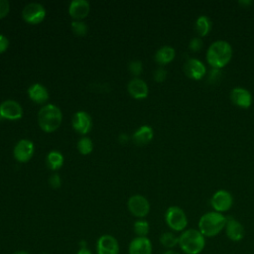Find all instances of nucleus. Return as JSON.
<instances>
[{
  "instance_id": "obj_1",
  "label": "nucleus",
  "mask_w": 254,
  "mask_h": 254,
  "mask_svg": "<svg viewBox=\"0 0 254 254\" xmlns=\"http://www.w3.org/2000/svg\"><path fill=\"white\" fill-rule=\"evenodd\" d=\"M232 58L231 45L223 40L213 42L207 49L206 61L212 68L224 67Z\"/></svg>"
},
{
  "instance_id": "obj_2",
  "label": "nucleus",
  "mask_w": 254,
  "mask_h": 254,
  "mask_svg": "<svg viewBox=\"0 0 254 254\" xmlns=\"http://www.w3.org/2000/svg\"><path fill=\"white\" fill-rule=\"evenodd\" d=\"M226 224V217L217 211H209L204 213L199 221L198 228L203 236L211 237L217 235Z\"/></svg>"
},
{
  "instance_id": "obj_3",
  "label": "nucleus",
  "mask_w": 254,
  "mask_h": 254,
  "mask_svg": "<svg viewBox=\"0 0 254 254\" xmlns=\"http://www.w3.org/2000/svg\"><path fill=\"white\" fill-rule=\"evenodd\" d=\"M63 114L61 109L52 103L44 105L38 113V122L40 127L46 132H52L58 129L62 123Z\"/></svg>"
},
{
  "instance_id": "obj_4",
  "label": "nucleus",
  "mask_w": 254,
  "mask_h": 254,
  "mask_svg": "<svg viewBox=\"0 0 254 254\" xmlns=\"http://www.w3.org/2000/svg\"><path fill=\"white\" fill-rule=\"evenodd\" d=\"M179 245L187 254H198L204 248V236L199 230L188 229L180 235Z\"/></svg>"
},
{
  "instance_id": "obj_5",
  "label": "nucleus",
  "mask_w": 254,
  "mask_h": 254,
  "mask_svg": "<svg viewBox=\"0 0 254 254\" xmlns=\"http://www.w3.org/2000/svg\"><path fill=\"white\" fill-rule=\"evenodd\" d=\"M165 219L169 227L175 231H182L188 225L187 215L179 206H170L166 211Z\"/></svg>"
},
{
  "instance_id": "obj_6",
  "label": "nucleus",
  "mask_w": 254,
  "mask_h": 254,
  "mask_svg": "<svg viewBox=\"0 0 254 254\" xmlns=\"http://www.w3.org/2000/svg\"><path fill=\"white\" fill-rule=\"evenodd\" d=\"M22 16L28 23L38 24L44 20L46 16V9L41 3L31 2L23 8Z\"/></svg>"
},
{
  "instance_id": "obj_7",
  "label": "nucleus",
  "mask_w": 254,
  "mask_h": 254,
  "mask_svg": "<svg viewBox=\"0 0 254 254\" xmlns=\"http://www.w3.org/2000/svg\"><path fill=\"white\" fill-rule=\"evenodd\" d=\"M233 203V197L231 193L225 190H219L215 191L211 198H210V204L212 208L217 212H223L227 211Z\"/></svg>"
},
{
  "instance_id": "obj_8",
  "label": "nucleus",
  "mask_w": 254,
  "mask_h": 254,
  "mask_svg": "<svg viewBox=\"0 0 254 254\" xmlns=\"http://www.w3.org/2000/svg\"><path fill=\"white\" fill-rule=\"evenodd\" d=\"M129 211L137 216V217H144L150 211V203L147 198L141 194H134L132 195L127 202Z\"/></svg>"
},
{
  "instance_id": "obj_9",
  "label": "nucleus",
  "mask_w": 254,
  "mask_h": 254,
  "mask_svg": "<svg viewBox=\"0 0 254 254\" xmlns=\"http://www.w3.org/2000/svg\"><path fill=\"white\" fill-rule=\"evenodd\" d=\"M0 115L2 118L17 120L22 117L23 109L18 101L7 99L0 103Z\"/></svg>"
},
{
  "instance_id": "obj_10",
  "label": "nucleus",
  "mask_w": 254,
  "mask_h": 254,
  "mask_svg": "<svg viewBox=\"0 0 254 254\" xmlns=\"http://www.w3.org/2000/svg\"><path fill=\"white\" fill-rule=\"evenodd\" d=\"M97 254H118L119 244L115 237L110 234L101 235L96 242Z\"/></svg>"
},
{
  "instance_id": "obj_11",
  "label": "nucleus",
  "mask_w": 254,
  "mask_h": 254,
  "mask_svg": "<svg viewBox=\"0 0 254 254\" xmlns=\"http://www.w3.org/2000/svg\"><path fill=\"white\" fill-rule=\"evenodd\" d=\"M185 73L192 79H200L206 74V67L197 59H189L184 64Z\"/></svg>"
},
{
  "instance_id": "obj_12",
  "label": "nucleus",
  "mask_w": 254,
  "mask_h": 254,
  "mask_svg": "<svg viewBox=\"0 0 254 254\" xmlns=\"http://www.w3.org/2000/svg\"><path fill=\"white\" fill-rule=\"evenodd\" d=\"M14 157L19 162H27L34 155V144L31 140L22 139L14 147Z\"/></svg>"
},
{
  "instance_id": "obj_13",
  "label": "nucleus",
  "mask_w": 254,
  "mask_h": 254,
  "mask_svg": "<svg viewBox=\"0 0 254 254\" xmlns=\"http://www.w3.org/2000/svg\"><path fill=\"white\" fill-rule=\"evenodd\" d=\"M229 96L232 103L240 108H248L252 104V95L246 88L234 87L231 89Z\"/></svg>"
},
{
  "instance_id": "obj_14",
  "label": "nucleus",
  "mask_w": 254,
  "mask_h": 254,
  "mask_svg": "<svg viewBox=\"0 0 254 254\" xmlns=\"http://www.w3.org/2000/svg\"><path fill=\"white\" fill-rule=\"evenodd\" d=\"M72 126L73 128L81 134H86L90 131L92 121L90 115L85 111H77L72 116Z\"/></svg>"
},
{
  "instance_id": "obj_15",
  "label": "nucleus",
  "mask_w": 254,
  "mask_h": 254,
  "mask_svg": "<svg viewBox=\"0 0 254 254\" xmlns=\"http://www.w3.org/2000/svg\"><path fill=\"white\" fill-rule=\"evenodd\" d=\"M129 254H152V243L147 237H135L129 244Z\"/></svg>"
},
{
  "instance_id": "obj_16",
  "label": "nucleus",
  "mask_w": 254,
  "mask_h": 254,
  "mask_svg": "<svg viewBox=\"0 0 254 254\" xmlns=\"http://www.w3.org/2000/svg\"><path fill=\"white\" fill-rule=\"evenodd\" d=\"M127 89H128V92L134 98H137V99H142L147 97L149 92L147 83L139 77L132 78L127 84Z\"/></svg>"
},
{
  "instance_id": "obj_17",
  "label": "nucleus",
  "mask_w": 254,
  "mask_h": 254,
  "mask_svg": "<svg viewBox=\"0 0 254 254\" xmlns=\"http://www.w3.org/2000/svg\"><path fill=\"white\" fill-rule=\"evenodd\" d=\"M90 10V5L87 0H72L68 6L69 15L76 19L80 20L87 16Z\"/></svg>"
},
{
  "instance_id": "obj_18",
  "label": "nucleus",
  "mask_w": 254,
  "mask_h": 254,
  "mask_svg": "<svg viewBox=\"0 0 254 254\" xmlns=\"http://www.w3.org/2000/svg\"><path fill=\"white\" fill-rule=\"evenodd\" d=\"M226 235L232 241H240L244 237L243 225L233 217L226 218Z\"/></svg>"
},
{
  "instance_id": "obj_19",
  "label": "nucleus",
  "mask_w": 254,
  "mask_h": 254,
  "mask_svg": "<svg viewBox=\"0 0 254 254\" xmlns=\"http://www.w3.org/2000/svg\"><path fill=\"white\" fill-rule=\"evenodd\" d=\"M153 128L149 125H142L133 133L132 139L137 145H145L153 139Z\"/></svg>"
},
{
  "instance_id": "obj_20",
  "label": "nucleus",
  "mask_w": 254,
  "mask_h": 254,
  "mask_svg": "<svg viewBox=\"0 0 254 254\" xmlns=\"http://www.w3.org/2000/svg\"><path fill=\"white\" fill-rule=\"evenodd\" d=\"M28 94L30 98L38 103H43L49 98V91L41 83H34L28 88Z\"/></svg>"
},
{
  "instance_id": "obj_21",
  "label": "nucleus",
  "mask_w": 254,
  "mask_h": 254,
  "mask_svg": "<svg viewBox=\"0 0 254 254\" xmlns=\"http://www.w3.org/2000/svg\"><path fill=\"white\" fill-rule=\"evenodd\" d=\"M176 52L171 46H163L157 50L155 54V60L160 64H167L175 59Z\"/></svg>"
},
{
  "instance_id": "obj_22",
  "label": "nucleus",
  "mask_w": 254,
  "mask_h": 254,
  "mask_svg": "<svg viewBox=\"0 0 254 254\" xmlns=\"http://www.w3.org/2000/svg\"><path fill=\"white\" fill-rule=\"evenodd\" d=\"M211 29V22L205 15H200L195 21V30L200 37L206 36Z\"/></svg>"
},
{
  "instance_id": "obj_23",
  "label": "nucleus",
  "mask_w": 254,
  "mask_h": 254,
  "mask_svg": "<svg viewBox=\"0 0 254 254\" xmlns=\"http://www.w3.org/2000/svg\"><path fill=\"white\" fill-rule=\"evenodd\" d=\"M64 164V156L59 151H51L47 155V165L52 170L60 169Z\"/></svg>"
},
{
  "instance_id": "obj_24",
  "label": "nucleus",
  "mask_w": 254,
  "mask_h": 254,
  "mask_svg": "<svg viewBox=\"0 0 254 254\" xmlns=\"http://www.w3.org/2000/svg\"><path fill=\"white\" fill-rule=\"evenodd\" d=\"M160 242L166 248H173L177 244H179V237H177L172 232H165L160 237Z\"/></svg>"
},
{
  "instance_id": "obj_25",
  "label": "nucleus",
  "mask_w": 254,
  "mask_h": 254,
  "mask_svg": "<svg viewBox=\"0 0 254 254\" xmlns=\"http://www.w3.org/2000/svg\"><path fill=\"white\" fill-rule=\"evenodd\" d=\"M92 148H93L92 141L88 137H82L77 142V149L79 153L82 155L89 154L92 151Z\"/></svg>"
},
{
  "instance_id": "obj_26",
  "label": "nucleus",
  "mask_w": 254,
  "mask_h": 254,
  "mask_svg": "<svg viewBox=\"0 0 254 254\" xmlns=\"http://www.w3.org/2000/svg\"><path fill=\"white\" fill-rule=\"evenodd\" d=\"M149 223L144 219H139L134 223V232L139 237H146L149 232Z\"/></svg>"
},
{
  "instance_id": "obj_27",
  "label": "nucleus",
  "mask_w": 254,
  "mask_h": 254,
  "mask_svg": "<svg viewBox=\"0 0 254 254\" xmlns=\"http://www.w3.org/2000/svg\"><path fill=\"white\" fill-rule=\"evenodd\" d=\"M71 30L73 31L74 34L83 36L87 32V26L84 22H82L80 20H74L71 22Z\"/></svg>"
},
{
  "instance_id": "obj_28",
  "label": "nucleus",
  "mask_w": 254,
  "mask_h": 254,
  "mask_svg": "<svg viewBox=\"0 0 254 254\" xmlns=\"http://www.w3.org/2000/svg\"><path fill=\"white\" fill-rule=\"evenodd\" d=\"M129 70L132 74L134 75H138L142 72V69H143V65H142V62L139 61V60H134V61H131L129 63Z\"/></svg>"
},
{
  "instance_id": "obj_29",
  "label": "nucleus",
  "mask_w": 254,
  "mask_h": 254,
  "mask_svg": "<svg viewBox=\"0 0 254 254\" xmlns=\"http://www.w3.org/2000/svg\"><path fill=\"white\" fill-rule=\"evenodd\" d=\"M202 40L199 37L192 38L189 43V49L192 52H198L202 48Z\"/></svg>"
},
{
  "instance_id": "obj_30",
  "label": "nucleus",
  "mask_w": 254,
  "mask_h": 254,
  "mask_svg": "<svg viewBox=\"0 0 254 254\" xmlns=\"http://www.w3.org/2000/svg\"><path fill=\"white\" fill-rule=\"evenodd\" d=\"M166 77H167V70L164 67L160 66V67L155 69V71H154V79L156 81L162 82V81H164L166 79Z\"/></svg>"
},
{
  "instance_id": "obj_31",
  "label": "nucleus",
  "mask_w": 254,
  "mask_h": 254,
  "mask_svg": "<svg viewBox=\"0 0 254 254\" xmlns=\"http://www.w3.org/2000/svg\"><path fill=\"white\" fill-rule=\"evenodd\" d=\"M221 77V72L218 68H212L208 73V81L212 84L218 82Z\"/></svg>"
},
{
  "instance_id": "obj_32",
  "label": "nucleus",
  "mask_w": 254,
  "mask_h": 254,
  "mask_svg": "<svg viewBox=\"0 0 254 254\" xmlns=\"http://www.w3.org/2000/svg\"><path fill=\"white\" fill-rule=\"evenodd\" d=\"M10 10V4L7 0H0V18L5 17Z\"/></svg>"
},
{
  "instance_id": "obj_33",
  "label": "nucleus",
  "mask_w": 254,
  "mask_h": 254,
  "mask_svg": "<svg viewBox=\"0 0 254 254\" xmlns=\"http://www.w3.org/2000/svg\"><path fill=\"white\" fill-rule=\"evenodd\" d=\"M49 184H50L51 187L57 189V188H59L61 186L62 179H61V177L58 174H54V175H52L49 178Z\"/></svg>"
},
{
  "instance_id": "obj_34",
  "label": "nucleus",
  "mask_w": 254,
  "mask_h": 254,
  "mask_svg": "<svg viewBox=\"0 0 254 254\" xmlns=\"http://www.w3.org/2000/svg\"><path fill=\"white\" fill-rule=\"evenodd\" d=\"M9 46V40L6 36L0 34V53H3L4 51L7 50Z\"/></svg>"
},
{
  "instance_id": "obj_35",
  "label": "nucleus",
  "mask_w": 254,
  "mask_h": 254,
  "mask_svg": "<svg viewBox=\"0 0 254 254\" xmlns=\"http://www.w3.org/2000/svg\"><path fill=\"white\" fill-rule=\"evenodd\" d=\"M238 3H239L241 6H243L244 8H245V7L247 8L248 6H250V5L252 4V1H251V0H240Z\"/></svg>"
},
{
  "instance_id": "obj_36",
  "label": "nucleus",
  "mask_w": 254,
  "mask_h": 254,
  "mask_svg": "<svg viewBox=\"0 0 254 254\" xmlns=\"http://www.w3.org/2000/svg\"><path fill=\"white\" fill-rule=\"evenodd\" d=\"M76 254H92V253H91V251H89L86 247H81V248L77 251Z\"/></svg>"
},
{
  "instance_id": "obj_37",
  "label": "nucleus",
  "mask_w": 254,
  "mask_h": 254,
  "mask_svg": "<svg viewBox=\"0 0 254 254\" xmlns=\"http://www.w3.org/2000/svg\"><path fill=\"white\" fill-rule=\"evenodd\" d=\"M119 140H120V142L121 143H125V142H127L128 141V135L127 134H120V136H119Z\"/></svg>"
},
{
  "instance_id": "obj_38",
  "label": "nucleus",
  "mask_w": 254,
  "mask_h": 254,
  "mask_svg": "<svg viewBox=\"0 0 254 254\" xmlns=\"http://www.w3.org/2000/svg\"><path fill=\"white\" fill-rule=\"evenodd\" d=\"M14 254H30V253H28L27 251H24V250H20V251H16Z\"/></svg>"
},
{
  "instance_id": "obj_39",
  "label": "nucleus",
  "mask_w": 254,
  "mask_h": 254,
  "mask_svg": "<svg viewBox=\"0 0 254 254\" xmlns=\"http://www.w3.org/2000/svg\"><path fill=\"white\" fill-rule=\"evenodd\" d=\"M163 254H179V253H177V252H175V251H173V250H168V251L164 252Z\"/></svg>"
}]
</instances>
